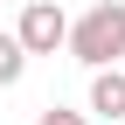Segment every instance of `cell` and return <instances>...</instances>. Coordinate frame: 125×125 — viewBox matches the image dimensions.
I'll use <instances>...</instances> for the list:
<instances>
[{
  "instance_id": "cell-1",
  "label": "cell",
  "mask_w": 125,
  "mask_h": 125,
  "mask_svg": "<svg viewBox=\"0 0 125 125\" xmlns=\"http://www.w3.org/2000/svg\"><path fill=\"white\" fill-rule=\"evenodd\" d=\"M83 70H111V62L125 56V7L118 0H97V7H83L70 21V42H62Z\"/></svg>"
},
{
  "instance_id": "cell-2",
  "label": "cell",
  "mask_w": 125,
  "mask_h": 125,
  "mask_svg": "<svg viewBox=\"0 0 125 125\" xmlns=\"http://www.w3.org/2000/svg\"><path fill=\"white\" fill-rule=\"evenodd\" d=\"M14 35H21V49H28V56H56L62 42H70V14H62L56 0H28L21 21H14Z\"/></svg>"
},
{
  "instance_id": "cell-3",
  "label": "cell",
  "mask_w": 125,
  "mask_h": 125,
  "mask_svg": "<svg viewBox=\"0 0 125 125\" xmlns=\"http://www.w3.org/2000/svg\"><path fill=\"white\" fill-rule=\"evenodd\" d=\"M90 111L125 118V70H90Z\"/></svg>"
},
{
  "instance_id": "cell-4",
  "label": "cell",
  "mask_w": 125,
  "mask_h": 125,
  "mask_svg": "<svg viewBox=\"0 0 125 125\" xmlns=\"http://www.w3.org/2000/svg\"><path fill=\"white\" fill-rule=\"evenodd\" d=\"M21 70H28L21 35H14V28H0V90H14V83H21Z\"/></svg>"
},
{
  "instance_id": "cell-5",
  "label": "cell",
  "mask_w": 125,
  "mask_h": 125,
  "mask_svg": "<svg viewBox=\"0 0 125 125\" xmlns=\"http://www.w3.org/2000/svg\"><path fill=\"white\" fill-rule=\"evenodd\" d=\"M35 125H83V111H62V104H49V111H42Z\"/></svg>"
}]
</instances>
